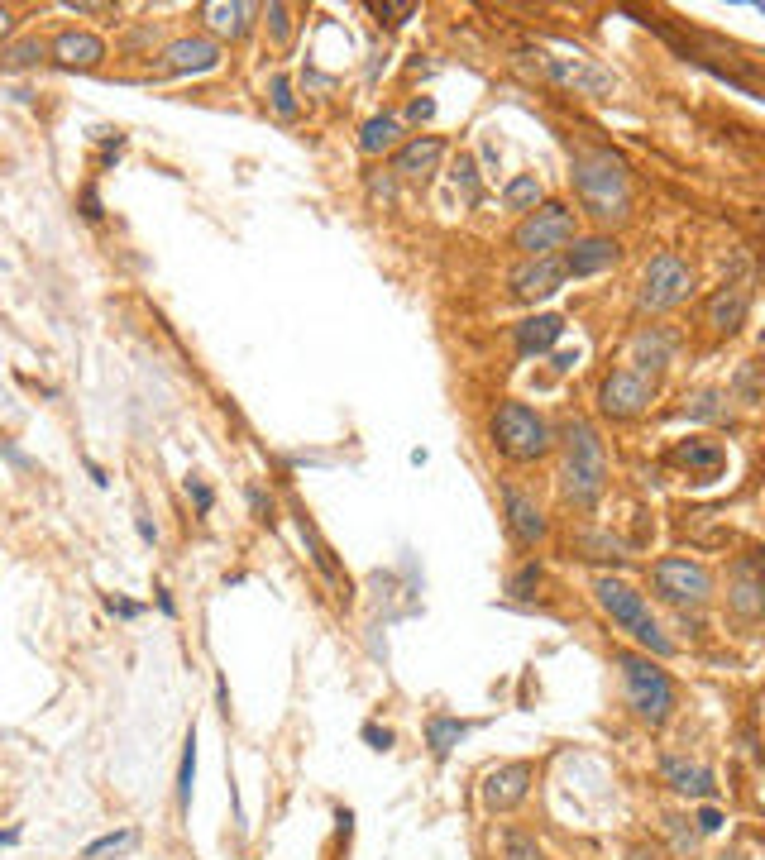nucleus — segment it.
Returning a JSON list of instances; mask_svg holds the SVG:
<instances>
[{
    "instance_id": "nucleus-51",
    "label": "nucleus",
    "mask_w": 765,
    "mask_h": 860,
    "mask_svg": "<svg viewBox=\"0 0 765 860\" xmlns=\"http://www.w3.org/2000/svg\"><path fill=\"white\" fill-rule=\"evenodd\" d=\"M574 364H579V349H555V368L560 373H569Z\"/></svg>"
},
{
    "instance_id": "nucleus-4",
    "label": "nucleus",
    "mask_w": 765,
    "mask_h": 860,
    "mask_svg": "<svg viewBox=\"0 0 765 860\" xmlns=\"http://www.w3.org/2000/svg\"><path fill=\"white\" fill-rule=\"evenodd\" d=\"M560 488L574 507H598V497L608 488V459H603V440L589 421H569L565 430V469H560Z\"/></svg>"
},
{
    "instance_id": "nucleus-14",
    "label": "nucleus",
    "mask_w": 765,
    "mask_h": 860,
    "mask_svg": "<svg viewBox=\"0 0 765 860\" xmlns=\"http://www.w3.org/2000/svg\"><path fill=\"white\" fill-rule=\"evenodd\" d=\"M746 311H751V287L746 282H722L718 292L708 297V306H703V316H708V325L718 335H737L746 325Z\"/></svg>"
},
{
    "instance_id": "nucleus-50",
    "label": "nucleus",
    "mask_w": 765,
    "mask_h": 860,
    "mask_svg": "<svg viewBox=\"0 0 765 860\" xmlns=\"http://www.w3.org/2000/svg\"><path fill=\"white\" fill-rule=\"evenodd\" d=\"M82 215H87V220H101V201H96V192H82Z\"/></svg>"
},
{
    "instance_id": "nucleus-28",
    "label": "nucleus",
    "mask_w": 765,
    "mask_h": 860,
    "mask_svg": "<svg viewBox=\"0 0 765 860\" xmlns=\"http://www.w3.org/2000/svg\"><path fill=\"white\" fill-rule=\"evenodd\" d=\"M503 206L517 215H531L536 206H541V182H536V172H522V177H512L503 187Z\"/></svg>"
},
{
    "instance_id": "nucleus-32",
    "label": "nucleus",
    "mask_w": 765,
    "mask_h": 860,
    "mask_svg": "<svg viewBox=\"0 0 765 860\" xmlns=\"http://www.w3.org/2000/svg\"><path fill=\"white\" fill-rule=\"evenodd\" d=\"M536 588H541V559H526L522 569L507 579V593L517 602H526V598H536Z\"/></svg>"
},
{
    "instance_id": "nucleus-27",
    "label": "nucleus",
    "mask_w": 765,
    "mask_h": 860,
    "mask_svg": "<svg viewBox=\"0 0 765 860\" xmlns=\"http://www.w3.org/2000/svg\"><path fill=\"white\" fill-rule=\"evenodd\" d=\"M297 536H302V545H306V555H311V564H316V569H321V574H326V579L340 588V583H345V574H340V564L330 559V545L316 536V526H311L306 516H297Z\"/></svg>"
},
{
    "instance_id": "nucleus-49",
    "label": "nucleus",
    "mask_w": 765,
    "mask_h": 860,
    "mask_svg": "<svg viewBox=\"0 0 765 860\" xmlns=\"http://www.w3.org/2000/svg\"><path fill=\"white\" fill-rule=\"evenodd\" d=\"M67 10H72V15H110L115 5H87V0L77 5V0H67Z\"/></svg>"
},
{
    "instance_id": "nucleus-16",
    "label": "nucleus",
    "mask_w": 765,
    "mask_h": 860,
    "mask_svg": "<svg viewBox=\"0 0 765 860\" xmlns=\"http://www.w3.org/2000/svg\"><path fill=\"white\" fill-rule=\"evenodd\" d=\"M512 297L517 301H536V297H550V292H560V282H565V263L550 254V258H531V263H522L517 273H512Z\"/></svg>"
},
{
    "instance_id": "nucleus-48",
    "label": "nucleus",
    "mask_w": 765,
    "mask_h": 860,
    "mask_svg": "<svg viewBox=\"0 0 765 860\" xmlns=\"http://www.w3.org/2000/svg\"><path fill=\"white\" fill-rule=\"evenodd\" d=\"M694 822H699V832H722V822H727V817H722L718 808H703Z\"/></svg>"
},
{
    "instance_id": "nucleus-20",
    "label": "nucleus",
    "mask_w": 765,
    "mask_h": 860,
    "mask_svg": "<svg viewBox=\"0 0 765 860\" xmlns=\"http://www.w3.org/2000/svg\"><path fill=\"white\" fill-rule=\"evenodd\" d=\"M503 507H507V531L517 536V545H541L546 540V516H541V507L526 493L503 488Z\"/></svg>"
},
{
    "instance_id": "nucleus-45",
    "label": "nucleus",
    "mask_w": 765,
    "mask_h": 860,
    "mask_svg": "<svg viewBox=\"0 0 765 860\" xmlns=\"http://www.w3.org/2000/svg\"><path fill=\"white\" fill-rule=\"evenodd\" d=\"M369 192H373V201H383V206H393V177H378V172H373L369 177Z\"/></svg>"
},
{
    "instance_id": "nucleus-26",
    "label": "nucleus",
    "mask_w": 765,
    "mask_h": 860,
    "mask_svg": "<svg viewBox=\"0 0 765 860\" xmlns=\"http://www.w3.org/2000/svg\"><path fill=\"white\" fill-rule=\"evenodd\" d=\"M397 139H402V120L397 115H373L369 125L359 129V149L364 153H388L397 149Z\"/></svg>"
},
{
    "instance_id": "nucleus-22",
    "label": "nucleus",
    "mask_w": 765,
    "mask_h": 860,
    "mask_svg": "<svg viewBox=\"0 0 765 860\" xmlns=\"http://www.w3.org/2000/svg\"><path fill=\"white\" fill-rule=\"evenodd\" d=\"M675 335L665 330V325H646L641 335L632 340V359H636V373L646 378V373H656V368H665L670 359H675Z\"/></svg>"
},
{
    "instance_id": "nucleus-25",
    "label": "nucleus",
    "mask_w": 765,
    "mask_h": 860,
    "mask_svg": "<svg viewBox=\"0 0 765 860\" xmlns=\"http://www.w3.org/2000/svg\"><path fill=\"white\" fill-rule=\"evenodd\" d=\"M469 722H459V717H445V712H436V717H431V722H426V746H431V755H436V760H445V755L455 751L459 741H464V736H469Z\"/></svg>"
},
{
    "instance_id": "nucleus-10",
    "label": "nucleus",
    "mask_w": 765,
    "mask_h": 860,
    "mask_svg": "<svg viewBox=\"0 0 765 860\" xmlns=\"http://www.w3.org/2000/svg\"><path fill=\"white\" fill-rule=\"evenodd\" d=\"M541 67H546L550 82L569 86V91H579V96H612L617 91V77H612L608 67L589 63V58H555V53H541Z\"/></svg>"
},
{
    "instance_id": "nucleus-53",
    "label": "nucleus",
    "mask_w": 765,
    "mask_h": 860,
    "mask_svg": "<svg viewBox=\"0 0 765 860\" xmlns=\"http://www.w3.org/2000/svg\"><path fill=\"white\" fill-rule=\"evenodd\" d=\"M158 593V607H163V617H177V602L168 598V588H153Z\"/></svg>"
},
{
    "instance_id": "nucleus-55",
    "label": "nucleus",
    "mask_w": 765,
    "mask_h": 860,
    "mask_svg": "<svg viewBox=\"0 0 765 860\" xmlns=\"http://www.w3.org/2000/svg\"><path fill=\"white\" fill-rule=\"evenodd\" d=\"M0 846H20V827H10V832H0Z\"/></svg>"
},
{
    "instance_id": "nucleus-36",
    "label": "nucleus",
    "mask_w": 765,
    "mask_h": 860,
    "mask_svg": "<svg viewBox=\"0 0 765 860\" xmlns=\"http://www.w3.org/2000/svg\"><path fill=\"white\" fill-rule=\"evenodd\" d=\"M579 545L589 550V559H622V545H617L612 536H598V531H584Z\"/></svg>"
},
{
    "instance_id": "nucleus-56",
    "label": "nucleus",
    "mask_w": 765,
    "mask_h": 860,
    "mask_svg": "<svg viewBox=\"0 0 765 860\" xmlns=\"http://www.w3.org/2000/svg\"><path fill=\"white\" fill-rule=\"evenodd\" d=\"M632 860H656V856L651 851H632Z\"/></svg>"
},
{
    "instance_id": "nucleus-12",
    "label": "nucleus",
    "mask_w": 765,
    "mask_h": 860,
    "mask_svg": "<svg viewBox=\"0 0 765 860\" xmlns=\"http://www.w3.org/2000/svg\"><path fill=\"white\" fill-rule=\"evenodd\" d=\"M220 67V43L216 39H177L163 48L158 77H187V72H216Z\"/></svg>"
},
{
    "instance_id": "nucleus-3",
    "label": "nucleus",
    "mask_w": 765,
    "mask_h": 860,
    "mask_svg": "<svg viewBox=\"0 0 765 860\" xmlns=\"http://www.w3.org/2000/svg\"><path fill=\"white\" fill-rule=\"evenodd\" d=\"M593 598H598V607H603L612 622L622 626V631H627V636H632L651 660H670V655H675V641L656 626L651 607H646V593H636L627 579H612V574L593 579Z\"/></svg>"
},
{
    "instance_id": "nucleus-30",
    "label": "nucleus",
    "mask_w": 765,
    "mask_h": 860,
    "mask_svg": "<svg viewBox=\"0 0 765 860\" xmlns=\"http://www.w3.org/2000/svg\"><path fill=\"white\" fill-rule=\"evenodd\" d=\"M139 846V832L134 827H125V832H106V837H96L82 851V860H101V856H120V851H134Z\"/></svg>"
},
{
    "instance_id": "nucleus-11",
    "label": "nucleus",
    "mask_w": 765,
    "mask_h": 860,
    "mask_svg": "<svg viewBox=\"0 0 765 860\" xmlns=\"http://www.w3.org/2000/svg\"><path fill=\"white\" fill-rule=\"evenodd\" d=\"M531 779H536V770H531L526 760L498 765V770L483 774V803H488L493 813H512L517 803H526V794H531Z\"/></svg>"
},
{
    "instance_id": "nucleus-8",
    "label": "nucleus",
    "mask_w": 765,
    "mask_h": 860,
    "mask_svg": "<svg viewBox=\"0 0 765 860\" xmlns=\"http://www.w3.org/2000/svg\"><path fill=\"white\" fill-rule=\"evenodd\" d=\"M569 239H574V211H569V206H536V211L517 225L512 244H517L526 258H550L555 249H565Z\"/></svg>"
},
{
    "instance_id": "nucleus-24",
    "label": "nucleus",
    "mask_w": 765,
    "mask_h": 860,
    "mask_svg": "<svg viewBox=\"0 0 765 860\" xmlns=\"http://www.w3.org/2000/svg\"><path fill=\"white\" fill-rule=\"evenodd\" d=\"M201 20L220 39H240L249 29V20H254V5H244V0H235V5H201Z\"/></svg>"
},
{
    "instance_id": "nucleus-38",
    "label": "nucleus",
    "mask_w": 765,
    "mask_h": 860,
    "mask_svg": "<svg viewBox=\"0 0 765 860\" xmlns=\"http://www.w3.org/2000/svg\"><path fill=\"white\" fill-rule=\"evenodd\" d=\"M373 15H378V20H388L397 29V24H407L416 15V5L412 0H402V5H373Z\"/></svg>"
},
{
    "instance_id": "nucleus-34",
    "label": "nucleus",
    "mask_w": 765,
    "mask_h": 860,
    "mask_svg": "<svg viewBox=\"0 0 765 860\" xmlns=\"http://www.w3.org/2000/svg\"><path fill=\"white\" fill-rule=\"evenodd\" d=\"M268 96H273V110H278L283 120H297V101H292V82H287L283 72H273V77H268Z\"/></svg>"
},
{
    "instance_id": "nucleus-33",
    "label": "nucleus",
    "mask_w": 765,
    "mask_h": 860,
    "mask_svg": "<svg viewBox=\"0 0 765 860\" xmlns=\"http://www.w3.org/2000/svg\"><path fill=\"white\" fill-rule=\"evenodd\" d=\"M684 416H694V421H718V416H727V407H722L718 392H694V397L684 402Z\"/></svg>"
},
{
    "instance_id": "nucleus-52",
    "label": "nucleus",
    "mask_w": 765,
    "mask_h": 860,
    "mask_svg": "<svg viewBox=\"0 0 765 860\" xmlns=\"http://www.w3.org/2000/svg\"><path fill=\"white\" fill-rule=\"evenodd\" d=\"M134 531H139V536L149 540V545H153V540H158V526H153V521H149V516H144V512L134 516Z\"/></svg>"
},
{
    "instance_id": "nucleus-41",
    "label": "nucleus",
    "mask_w": 765,
    "mask_h": 860,
    "mask_svg": "<svg viewBox=\"0 0 765 860\" xmlns=\"http://www.w3.org/2000/svg\"><path fill=\"white\" fill-rule=\"evenodd\" d=\"M106 612H110V617H125V622H134L144 607H139V602H130V598H115V593H106Z\"/></svg>"
},
{
    "instance_id": "nucleus-44",
    "label": "nucleus",
    "mask_w": 765,
    "mask_h": 860,
    "mask_svg": "<svg viewBox=\"0 0 765 860\" xmlns=\"http://www.w3.org/2000/svg\"><path fill=\"white\" fill-rule=\"evenodd\" d=\"M364 741H369L373 751H393V741H397V736H393L388 727H373V722H369V727H364Z\"/></svg>"
},
{
    "instance_id": "nucleus-31",
    "label": "nucleus",
    "mask_w": 765,
    "mask_h": 860,
    "mask_svg": "<svg viewBox=\"0 0 765 860\" xmlns=\"http://www.w3.org/2000/svg\"><path fill=\"white\" fill-rule=\"evenodd\" d=\"M503 860H546V851L536 846V837H531V832H522V827H507V832H503Z\"/></svg>"
},
{
    "instance_id": "nucleus-1",
    "label": "nucleus",
    "mask_w": 765,
    "mask_h": 860,
    "mask_svg": "<svg viewBox=\"0 0 765 860\" xmlns=\"http://www.w3.org/2000/svg\"><path fill=\"white\" fill-rule=\"evenodd\" d=\"M574 192L584 201V211L593 220H622L627 206H632V187H627V163L617 158L612 149H598V153H584L574 158Z\"/></svg>"
},
{
    "instance_id": "nucleus-6",
    "label": "nucleus",
    "mask_w": 765,
    "mask_h": 860,
    "mask_svg": "<svg viewBox=\"0 0 765 860\" xmlns=\"http://www.w3.org/2000/svg\"><path fill=\"white\" fill-rule=\"evenodd\" d=\"M651 583H656V593L670 607H679V612H689V607H703V602L713 598V574H708V564H699V559H656L651 564Z\"/></svg>"
},
{
    "instance_id": "nucleus-9",
    "label": "nucleus",
    "mask_w": 765,
    "mask_h": 860,
    "mask_svg": "<svg viewBox=\"0 0 765 860\" xmlns=\"http://www.w3.org/2000/svg\"><path fill=\"white\" fill-rule=\"evenodd\" d=\"M651 397H656V383L641 378L636 368H612L608 378H603V387H598V407H603V416H612V421H632V416H641V411L651 407Z\"/></svg>"
},
{
    "instance_id": "nucleus-7",
    "label": "nucleus",
    "mask_w": 765,
    "mask_h": 860,
    "mask_svg": "<svg viewBox=\"0 0 765 860\" xmlns=\"http://www.w3.org/2000/svg\"><path fill=\"white\" fill-rule=\"evenodd\" d=\"M689 292H694V273H689V263H684L679 254H656L651 263H646V278H641L636 306H641L646 316H660V311H670V306H679V301H689Z\"/></svg>"
},
{
    "instance_id": "nucleus-35",
    "label": "nucleus",
    "mask_w": 765,
    "mask_h": 860,
    "mask_svg": "<svg viewBox=\"0 0 765 860\" xmlns=\"http://www.w3.org/2000/svg\"><path fill=\"white\" fill-rule=\"evenodd\" d=\"M455 187L464 192V201H469V206L479 201V168H474V158H459V163H455Z\"/></svg>"
},
{
    "instance_id": "nucleus-21",
    "label": "nucleus",
    "mask_w": 765,
    "mask_h": 860,
    "mask_svg": "<svg viewBox=\"0 0 765 860\" xmlns=\"http://www.w3.org/2000/svg\"><path fill=\"white\" fill-rule=\"evenodd\" d=\"M560 335H565V321H560V316H531V321H522L512 330V344H517L522 359H541V354H550V349L560 344Z\"/></svg>"
},
{
    "instance_id": "nucleus-43",
    "label": "nucleus",
    "mask_w": 765,
    "mask_h": 860,
    "mask_svg": "<svg viewBox=\"0 0 765 860\" xmlns=\"http://www.w3.org/2000/svg\"><path fill=\"white\" fill-rule=\"evenodd\" d=\"M268 29H273V43H287V5H268Z\"/></svg>"
},
{
    "instance_id": "nucleus-29",
    "label": "nucleus",
    "mask_w": 765,
    "mask_h": 860,
    "mask_svg": "<svg viewBox=\"0 0 765 860\" xmlns=\"http://www.w3.org/2000/svg\"><path fill=\"white\" fill-rule=\"evenodd\" d=\"M192 779H197V731H187V741H182V765H177V803H182V813L192 808Z\"/></svg>"
},
{
    "instance_id": "nucleus-46",
    "label": "nucleus",
    "mask_w": 765,
    "mask_h": 860,
    "mask_svg": "<svg viewBox=\"0 0 765 860\" xmlns=\"http://www.w3.org/2000/svg\"><path fill=\"white\" fill-rule=\"evenodd\" d=\"M249 507H254L259 521H273V497L263 493V488H249Z\"/></svg>"
},
{
    "instance_id": "nucleus-42",
    "label": "nucleus",
    "mask_w": 765,
    "mask_h": 860,
    "mask_svg": "<svg viewBox=\"0 0 765 860\" xmlns=\"http://www.w3.org/2000/svg\"><path fill=\"white\" fill-rule=\"evenodd\" d=\"M670 832H675V846H679V851H689V846L699 841V832L689 827V817H670Z\"/></svg>"
},
{
    "instance_id": "nucleus-39",
    "label": "nucleus",
    "mask_w": 765,
    "mask_h": 860,
    "mask_svg": "<svg viewBox=\"0 0 765 860\" xmlns=\"http://www.w3.org/2000/svg\"><path fill=\"white\" fill-rule=\"evenodd\" d=\"M737 392H742V402H761V383H756V364H742V373H737Z\"/></svg>"
},
{
    "instance_id": "nucleus-47",
    "label": "nucleus",
    "mask_w": 765,
    "mask_h": 860,
    "mask_svg": "<svg viewBox=\"0 0 765 860\" xmlns=\"http://www.w3.org/2000/svg\"><path fill=\"white\" fill-rule=\"evenodd\" d=\"M407 115L421 125V120H431V115H436V101H431V96H416L412 106H407Z\"/></svg>"
},
{
    "instance_id": "nucleus-15",
    "label": "nucleus",
    "mask_w": 765,
    "mask_h": 860,
    "mask_svg": "<svg viewBox=\"0 0 765 860\" xmlns=\"http://www.w3.org/2000/svg\"><path fill=\"white\" fill-rule=\"evenodd\" d=\"M727 602L742 622H756L761 617V555L751 550L732 564V588H727Z\"/></svg>"
},
{
    "instance_id": "nucleus-5",
    "label": "nucleus",
    "mask_w": 765,
    "mask_h": 860,
    "mask_svg": "<svg viewBox=\"0 0 765 860\" xmlns=\"http://www.w3.org/2000/svg\"><path fill=\"white\" fill-rule=\"evenodd\" d=\"M488 430H493V445H498L507 459H517V464H531V459H541V454L550 450L546 416L531 411L526 402H503V407L493 411Z\"/></svg>"
},
{
    "instance_id": "nucleus-19",
    "label": "nucleus",
    "mask_w": 765,
    "mask_h": 860,
    "mask_svg": "<svg viewBox=\"0 0 765 860\" xmlns=\"http://www.w3.org/2000/svg\"><path fill=\"white\" fill-rule=\"evenodd\" d=\"M440 158H445V139L416 134V139H407V144L393 149V172H402V177H431Z\"/></svg>"
},
{
    "instance_id": "nucleus-2",
    "label": "nucleus",
    "mask_w": 765,
    "mask_h": 860,
    "mask_svg": "<svg viewBox=\"0 0 765 860\" xmlns=\"http://www.w3.org/2000/svg\"><path fill=\"white\" fill-rule=\"evenodd\" d=\"M612 665L622 669V688H627V703L646 727H665L679 708V688L651 655H636V650H612Z\"/></svg>"
},
{
    "instance_id": "nucleus-23",
    "label": "nucleus",
    "mask_w": 765,
    "mask_h": 860,
    "mask_svg": "<svg viewBox=\"0 0 765 860\" xmlns=\"http://www.w3.org/2000/svg\"><path fill=\"white\" fill-rule=\"evenodd\" d=\"M675 459L679 469L699 473V478H718L722 464H727V450L722 445H713V440H684V445H675Z\"/></svg>"
},
{
    "instance_id": "nucleus-40",
    "label": "nucleus",
    "mask_w": 765,
    "mask_h": 860,
    "mask_svg": "<svg viewBox=\"0 0 765 860\" xmlns=\"http://www.w3.org/2000/svg\"><path fill=\"white\" fill-rule=\"evenodd\" d=\"M187 497L197 502V512H211V507H216V493H211L201 478H187Z\"/></svg>"
},
{
    "instance_id": "nucleus-17",
    "label": "nucleus",
    "mask_w": 765,
    "mask_h": 860,
    "mask_svg": "<svg viewBox=\"0 0 765 860\" xmlns=\"http://www.w3.org/2000/svg\"><path fill=\"white\" fill-rule=\"evenodd\" d=\"M660 774H665V784H670L675 794L718 798V774L708 770V765H694V760H684V755H665V760H660Z\"/></svg>"
},
{
    "instance_id": "nucleus-18",
    "label": "nucleus",
    "mask_w": 765,
    "mask_h": 860,
    "mask_svg": "<svg viewBox=\"0 0 765 860\" xmlns=\"http://www.w3.org/2000/svg\"><path fill=\"white\" fill-rule=\"evenodd\" d=\"M53 63L58 67H101V58H106V39H96L91 29H63L58 39H53Z\"/></svg>"
},
{
    "instance_id": "nucleus-13",
    "label": "nucleus",
    "mask_w": 765,
    "mask_h": 860,
    "mask_svg": "<svg viewBox=\"0 0 765 860\" xmlns=\"http://www.w3.org/2000/svg\"><path fill=\"white\" fill-rule=\"evenodd\" d=\"M617 258H622V244H617V239L584 235V239H574V249H569L560 263H565V278H598V273L617 268Z\"/></svg>"
},
{
    "instance_id": "nucleus-54",
    "label": "nucleus",
    "mask_w": 765,
    "mask_h": 860,
    "mask_svg": "<svg viewBox=\"0 0 765 860\" xmlns=\"http://www.w3.org/2000/svg\"><path fill=\"white\" fill-rule=\"evenodd\" d=\"M10 29H15V15H10V10H5V5H0V39H5V34H10Z\"/></svg>"
},
{
    "instance_id": "nucleus-37",
    "label": "nucleus",
    "mask_w": 765,
    "mask_h": 860,
    "mask_svg": "<svg viewBox=\"0 0 765 860\" xmlns=\"http://www.w3.org/2000/svg\"><path fill=\"white\" fill-rule=\"evenodd\" d=\"M39 58H44V48L29 39V43H20V48H10V53H5L0 63H5V67H29V63H39Z\"/></svg>"
}]
</instances>
